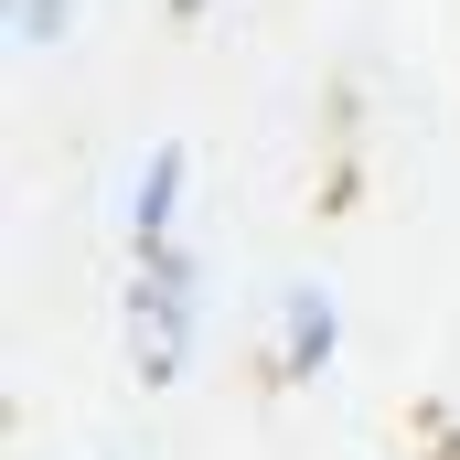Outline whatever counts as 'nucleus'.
Listing matches in <instances>:
<instances>
[{"label": "nucleus", "mask_w": 460, "mask_h": 460, "mask_svg": "<svg viewBox=\"0 0 460 460\" xmlns=\"http://www.w3.org/2000/svg\"><path fill=\"white\" fill-rule=\"evenodd\" d=\"M118 332H128V375H139V385H182V364H193V343H204V268H193V246L128 268Z\"/></svg>", "instance_id": "obj_1"}, {"label": "nucleus", "mask_w": 460, "mask_h": 460, "mask_svg": "<svg viewBox=\"0 0 460 460\" xmlns=\"http://www.w3.org/2000/svg\"><path fill=\"white\" fill-rule=\"evenodd\" d=\"M332 353H343V300H332L322 279H289V289H279V332H268L279 385H322Z\"/></svg>", "instance_id": "obj_2"}, {"label": "nucleus", "mask_w": 460, "mask_h": 460, "mask_svg": "<svg viewBox=\"0 0 460 460\" xmlns=\"http://www.w3.org/2000/svg\"><path fill=\"white\" fill-rule=\"evenodd\" d=\"M182 193H193V150L182 139H150V161L128 182V246L139 257H172L182 246Z\"/></svg>", "instance_id": "obj_3"}, {"label": "nucleus", "mask_w": 460, "mask_h": 460, "mask_svg": "<svg viewBox=\"0 0 460 460\" xmlns=\"http://www.w3.org/2000/svg\"><path fill=\"white\" fill-rule=\"evenodd\" d=\"M75 11H86V0H11V43H22V54H54V43L75 32Z\"/></svg>", "instance_id": "obj_4"}, {"label": "nucleus", "mask_w": 460, "mask_h": 460, "mask_svg": "<svg viewBox=\"0 0 460 460\" xmlns=\"http://www.w3.org/2000/svg\"><path fill=\"white\" fill-rule=\"evenodd\" d=\"M172 11H182V22H193V11H215V0H172Z\"/></svg>", "instance_id": "obj_5"}, {"label": "nucleus", "mask_w": 460, "mask_h": 460, "mask_svg": "<svg viewBox=\"0 0 460 460\" xmlns=\"http://www.w3.org/2000/svg\"><path fill=\"white\" fill-rule=\"evenodd\" d=\"M429 460H450V450H429Z\"/></svg>", "instance_id": "obj_6"}]
</instances>
